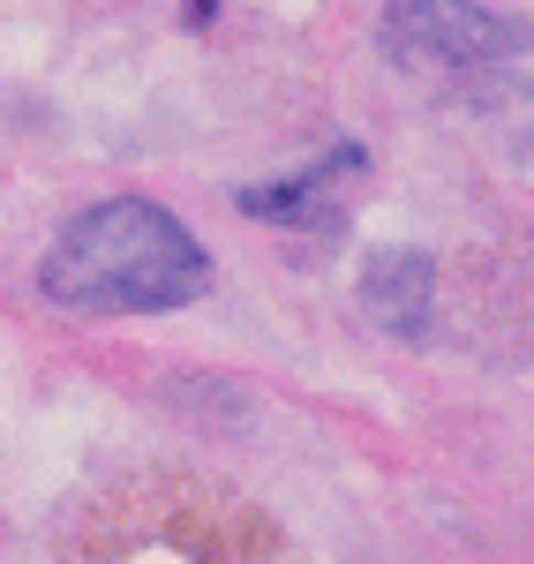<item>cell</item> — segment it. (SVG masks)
<instances>
[{"instance_id": "obj_1", "label": "cell", "mask_w": 534, "mask_h": 564, "mask_svg": "<svg viewBox=\"0 0 534 564\" xmlns=\"http://www.w3.org/2000/svg\"><path fill=\"white\" fill-rule=\"evenodd\" d=\"M68 564H294L279 527L211 475H135L98 497Z\"/></svg>"}, {"instance_id": "obj_2", "label": "cell", "mask_w": 534, "mask_h": 564, "mask_svg": "<svg viewBox=\"0 0 534 564\" xmlns=\"http://www.w3.org/2000/svg\"><path fill=\"white\" fill-rule=\"evenodd\" d=\"M211 263L196 249V234L181 226L166 204L143 196H113L68 218L45 249V302L61 308H98V316H129V308H181L204 294Z\"/></svg>"}, {"instance_id": "obj_3", "label": "cell", "mask_w": 534, "mask_h": 564, "mask_svg": "<svg viewBox=\"0 0 534 564\" xmlns=\"http://www.w3.org/2000/svg\"><path fill=\"white\" fill-rule=\"evenodd\" d=\"M527 45L520 15H490L475 0H392L384 8V53L406 76H467L497 68Z\"/></svg>"}, {"instance_id": "obj_4", "label": "cell", "mask_w": 534, "mask_h": 564, "mask_svg": "<svg viewBox=\"0 0 534 564\" xmlns=\"http://www.w3.org/2000/svg\"><path fill=\"white\" fill-rule=\"evenodd\" d=\"M339 174H361V151L355 143H339L324 166L294 181H264V188H241V212L249 218H271V226H316V218L339 204Z\"/></svg>"}, {"instance_id": "obj_5", "label": "cell", "mask_w": 534, "mask_h": 564, "mask_svg": "<svg viewBox=\"0 0 534 564\" xmlns=\"http://www.w3.org/2000/svg\"><path fill=\"white\" fill-rule=\"evenodd\" d=\"M437 294V263L422 249H384V257L361 271V308L392 332H422V308Z\"/></svg>"}]
</instances>
